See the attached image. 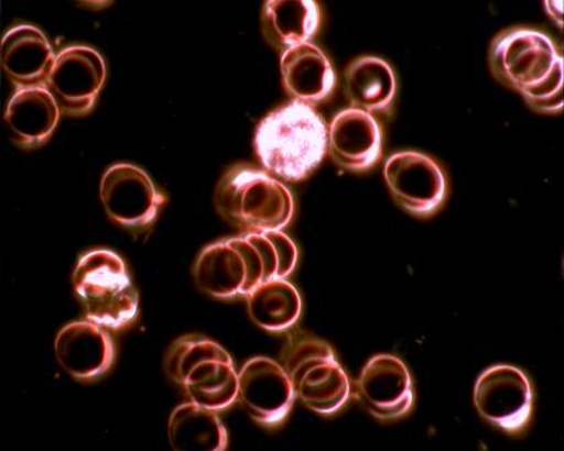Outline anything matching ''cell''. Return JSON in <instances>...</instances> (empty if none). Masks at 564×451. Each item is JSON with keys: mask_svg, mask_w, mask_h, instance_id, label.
<instances>
[{"mask_svg": "<svg viewBox=\"0 0 564 451\" xmlns=\"http://www.w3.org/2000/svg\"><path fill=\"white\" fill-rule=\"evenodd\" d=\"M327 131L314 107L293 100L267 114L257 127V156L275 178L304 180L327 154Z\"/></svg>", "mask_w": 564, "mask_h": 451, "instance_id": "cell-1", "label": "cell"}, {"mask_svg": "<svg viewBox=\"0 0 564 451\" xmlns=\"http://www.w3.org/2000/svg\"><path fill=\"white\" fill-rule=\"evenodd\" d=\"M216 206L226 221L247 231L282 230L294 215L292 193L273 175L248 164L226 170Z\"/></svg>", "mask_w": 564, "mask_h": 451, "instance_id": "cell-2", "label": "cell"}, {"mask_svg": "<svg viewBox=\"0 0 564 451\" xmlns=\"http://www.w3.org/2000/svg\"><path fill=\"white\" fill-rule=\"evenodd\" d=\"M282 367L296 398L321 416H334L351 398V381L324 340L291 333L282 350Z\"/></svg>", "mask_w": 564, "mask_h": 451, "instance_id": "cell-3", "label": "cell"}, {"mask_svg": "<svg viewBox=\"0 0 564 451\" xmlns=\"http://www.w3.org/2000/svg\"><path fill=\"white\" fill-rule=\"evenodd\" d=\"M165 371L196 405L218 413L237 400L235 363L216 341L198 334L177 339L165 356Z\"/></svg>", "mask_w": 564, "mask_h": 451, "instance_id": "cell-4", "label": "cell"}, {"mask_svg": "<svg viewBox=\"0 0 564 451\" xmlns=\"http://www.w3.org/2000/svg\"><path fill=\"white\" fill-rule=\"evenodd\" d=\"M76 294L88 320L106 329H124L137 320L139 296L126 262L110 250H91L73 274Z\"/></svg>", "mask_w": 564, "mask_h": 451, "instance_id": "cell-5", "label": "cell"}, {"mask_svg": "<svg viewBox=\"0 0 564 451\" xmlns=\"http://www.w3.org/2000/svg\"><path fill=\"white\" fill-rule=\"evenodd\" d=\"M562 63L554 41L539 30L508 29L490 45L489 64L495 77L523 96L547 81Z\"/></svg>", "mask_w": 564, "mask_h": 451, "instance_id": "cell-6", "label": "cell"}, {"mask_svg": "<svg viewBox=\"0 0 564 451\" xmlns=\"http://www.w3.org/2000/svg\"><path fill=\"white\" fill-rule=\"evenodd\" d=\"M196 286L220 300L247 297L265 283V265L259 249L247 234L212 243L199 254L194 266Z\"/></svg>", "mask_w": 564, "mask_h": 451, "instance_id": "cell-7", "label": "cell"}, {"mask_svg": "<svg viewBox=\"0 0 564 451\" xmlns=\"http://www.w3.org/2000/svg\"><path fill=\"white\" fill-rule=\"evenodd\" d=\"M478 414L495 428L521 435L533 413V388L529 376L513 365H492L478 376L474 393Z\"/></svg>", "mask_w": 564, "mask_h": 451, "instance_id": "cell-8", "label": "cell"}, {"mask_svg": "<svg viewBox=\"0 0 564 451\" xmlns=\"http://www.w3.org/2000/svg\"><path fill=\"white\" fill-rule=\"evenodd\" d=\"M384 179L392 197L410 215L432 217L445 204V170L422 152L401 151L391 155L384 164Z\"/></svg>", "mask_w": 564, "mask_h": 451, "instance_id": "cell-9", "label": "cell"}, {"mask_svg": "<svg viewBox=\"0 0 564 451\" xmlns=\"http://www.w3.org/2000/svg\"><path fill=\"white\" fill-rule=\"evenodd\" d=\"M107 215L127 229L149 228L165 204V197L143 169L120 163L107 169L100 183Z\"/></svg>", "mask_w": 564, "mask_h": 451, "instance_id": "cell-10", "label": "cell"}, {"mask_svg": "<svg viewBox=\"0 0 564 451\" xmlns=\"http://www.w3.org/2000/svg\"><path fill=\"white\" fill-rule=\"evenodd\" d=\"M106 77V63L100 53L88 46H70L57 54L46 88L61 112L83 116L94 108Z\"/></svg>", "mask_w": 564, "mask_h": 451, "instance_id": "cell-11", "label": "cell"}, {"mask_svg": "<svg viewBox=\"0 0 564 451\" xmlns=\"http://www.w3.org/2000/svg\"><path fill=\"white\" fill-rule=\"evenodd\" d=\"M357 398L373 418L383 422L408 416L415 399L408 365L390 353L373 356L357 381Z\"/></svg>", "mask_w": 564, "mask_h": 451, "instance_id": "cell-12", "label": "cell"}, {"mask_svg": "<svg viewBox=\"0 0 564 451\" xmlns=\"http://www.w3.org/2000/svg\"><path fill=\"white\" fill-rule=\"evenodd\" d=\"M237 399L257 424L275 428L291 413L296 395L282 364L259 356L239 371Z\"/></svg>", "mask_w": 564, "mask_h": 451, "instance_id": "cell-13", "label": "cell"}, {"mask_svg": "<svg viewBox=\"0 0 564 451\" xmlns=\"http://www.w3.org/2000/svg\"><path fill=\"white\" fill-rule=\"evenodd\" d=\"M327 152L343 168L355 173L371 169L382 158V125L370 112L343 109L328 127Z\"/></svg>", "mask_w": 564, "mask_h": 451, "instance_id": "cell-14", "label": "cell"}, {"mask_svg": "<svg viewBox=\"0 0 564 451\" xmlns=\"http://www.w3.org/2000/svg\"><path fill=\"white\" fill-rule=\"evenodd\" d=\"M55 355L67 374L78 381H94L112 367L113 340L94 321H75L61 329Z\"/></svg>", "mask_w": 564, "mask_h": 451, "instance_id": "cell-15", "label": "cell"}, {"mask_svg": "<svg viewBox=\"0 0 564 451\" xmlns=\"http://www.w3.org/2000/svg\"><path fill=\"white\" fill-rule=\"evenodd\" d=\"M55 56L40 29L20 24L2 40V68L18 88L46 87Z\"/></svg>", "mask_w": 564, "mask_h": 451, "instance_id": "cell-16", "label": "cell"}, {"mask_svg": "<svg viewBox=\"0 0 564 451\" xmlns=\"http://www.w3.org/2000/svg\"><path fill=\"white\" fill-rule=\"evenodd\" d=\"M281 73L288 94L310 106L328 99L336 87L333 63L312 42L282 52Z\"/></svg>", "mask_w": 564, "mask_h": 451, "instance_id": "cell-17", "label": "cell"}, {"mask_svg": "<svg viewBox=\"0 0 564 451\" xmlns=\"http://www.w3.org/2000/svg\"><path fill=\"white\" fill-rule=\"evenodd\" d=\"M61 109L46 87L18 89L6 111L11 138L22 148L44 144L58 124Z\"/></svg>", "mask_w": 564, "mask_h": 451, "instance_id": "cell-18", "label": "cell"}, {"mask_svg": "<svg viewBox=\"0 0 564 451\" xmlns=\"http://www.w3.org/2000/svg\"><path fill=\"white\" fill-rule=\"evenodd\" d=\"M321 21V6L314 0H269L262 10L263 35L282 52L314 38Z\"/></svg>", "mask_w": 564, "mask_h": 451, "instance_id": "cell-19", "label": "cell"}, {"mask_svg": "<svg viewBox=\"0 0 564 451\" xmlns=\"http://www.w3.org/2000/svg\"><path fill=\"white\" fill-rule=\"evenodd\" d=\"M345 79L352 108L370 113L389 111L397 94V78L388 61L373 56L354 59Z\"/></svg>", "mask_w": 564, "mask_h": 451, "instance_id": "cell-20", "label": "cell"}, {"mask_svg": "<svg viewBox=\"0 0 564 451\" xmlns=\"http://www.w3.org/2000/svg\"><path fill=\"white\" fill-rule=\"evenodd\" d=\"M169 437L177 451H223L229 443L217 411L194 402L177 406L171 414Z\"/></svg>", "mask_w": 564, "mask_h": 451, "instance_id": "cell-21", "label": "cell"}, {"mask_svg": "<svg viewBox=\"0 0 564 451\" xmlns=\"http://www.w3.org/2000/svg\"><path fill=\"white\" fill-rule=\"evenodd\" d=\"M247 301L251 320L268 332L290 331L302 316V296L285 278L260 284L250 292Z\"/></svg>", "mask_w": 564, "mask_h": 451, "instance_id": "cell-22", "label": "cell"}, {"mask_svg": "<svg viewBox=\"0 0 564 451\" xmlns=\"http://www.w3.org/2000/svg\"><path fill=\"white\" fill-rule=\"evenodd\" d=\"M247 237L259 249L265 265V282L291 276L297 265L296 245L282 230L247 231Z\"/></svg>", "mask_w": 564, "mask_h": 451, "instance_id": "cell-23", "label": "cell"}, {"mask_svg": "<svg viewBox=\"0 0 564 451\" xmlns=\"http://www.w3.org/2000/svg\"><path fill=\"white\" fill-rule=\"evenodd\" d=\"M564 63L556 66L553 75L541 87L523 97L530 107L543 113L563 111L564 106Z\"/></svg>", "mask_w": 564, "mask_h": 451, "instance_id": "cell-24", "label": "cell"}, {"mask_svg": "<svg viewBox=\"0 0 564 451\" xmlns=\"http://www.w3.org/2000/svg\"><path fill=\"white\" fill-rule=\"evenodd\" d=\"M545 6L549 8V14L563 26V4L557 10H555V2H545Z\"/></svg>", "mask_w": 564, "mask_h": 451, "instance_id": "cell-25", "label": "cell"}]
</instances>
